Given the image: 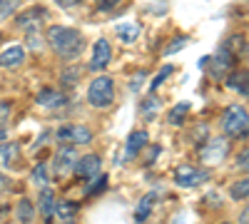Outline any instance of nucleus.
<instances>
[{
	"label": "nucleus",
	"mask_w": 249,
	"mask_h": 224,
	"mask_svg": "<svg viewBox=\"0 0 249 224\" xmlns=\"http://www.w3.org/2000/svg\"><path fill=\"white\" fill-rule=\"evenodd\" d=\"M45 43L50 45V50L62 57V60H77L85 50V35L75 28H65V25H53L45 35Z\"/></svg>",
	"instance_id": "f257e3e1"
},
{
	"label": "nucleus",
	"mask_w": 249,
	"mask_h": 224,
	"mask_svg": "<svg viewBox=\"0 0 249 224\" xmlns=\"http://www.w3.org/2000/svg\"><path fill=\"white\" fill-rule=\"evenodd\" d=\"M88 103L95 110H107L115 105V80L110 75H97L88 85Z\"/></svg>",
	"instance_id": "f03ea898"
},
{
	"label": "nucleus",
	"mask_w": 249,
	"mask_h": 224,
	"mask_svg": "<svg viewBox=\"0 0 249 224\" xmlns=\"http://www.w3.org/2000/svg\"><path fill=\"white\" fill-rule=\"evenodd\" d=\"M222 130L232 139L247 137L249 135V112L242 105H230L227 112H224V117H222Z\"/></svg>",
	"instance_id": "7ed1b4c3"
},
{
	"label": "nucleus",
	"mask_w": 249,
	"mask_h": 224,
	"mask_svg": "<svg viewBox=\"0 0 249 224\" xmlns=\"http://www.w3.org/2000/svg\"><path fill=\"white\" fill-rule=\"evenodd\" d=\"M57 145H90L92 142V130L85 125H62L55 132Z\"/></svg>",
	"instance_id": "20e7f679"
},
{
	"label": "nucleus",
	"mask_w": 249,
	"mask_h": 224,
	"mask_svg": "<svg viewBox=\"0 0 249 224\" xmlns=\"http://www.w3.org/2000/svg\"><path fill=\"white\" fill-rule=\"evenodd\" d=\"M227 155H230V142H227L224 137H214L210 142H204V147L199 150V159L204 167H214V165H222V162L227 159Z\"/></svg>",
	"instance_id": "39448f33"
},
{
	"label": "nucleus",
	"mask_w": 249,
	"mask_h": 224,
	"mask_svg": "<svg viewBox=\"0 0 249 224\" xmlns=\"http://www.w3.org/2000/svg\"><path fill=\"white\" fill-rule=\"evenodd\" d=\"M77 157H80V155H77L75 145H60V150H57L55 157H53V172H55L57 177H65V174L75 172Z\"/></svg>",
	"instance_id": "423d86ee"
},
{
	"label": "nucleus",
	"mask_w": 249,
	"mask_h": 224,
	"mask_svg": "<svg viewBox=\"0 0 249 224\" xmlns=\"http://www.w3.org/2000/svg\"><path fill=\"white\" fill-rule=\"evenodd\" d=\"M207 179H210V172L199 170V167H192V165H179L175 170V185L177 187H184V190L199 187L202 182H207Z\"/></svg>",
	"instance_id": "0eeeda50"
},
{
	"label": "nucleus",
	"mask_w": 249,
	"mask_h": 224,
	"mask_svg": "<svg viewBox=\"0 0 249 224\" xmlns=\"http://www.w3.org/2000/svg\"><path fill=\"white\" fill-rule=\"evenodd\" d=\"M110 60H112V48H110V43H107L105 37H100L97 43H95V48H92V60H90L88 70L102 72V70L110 65Z\"/></svg>",
	"instance_id": "6e6552de"
},
{
	"label": "nucleus",
	"mask_w": 249,
	"mask_h": 224,
	"mask_svg": "<svg viewBox=\"0 0 249 224\" xmlns=\"http://www.w3.org/2000/svg\"><path fill=\"white\" fill-rule=\"evenodd\" d=\"M212 63V77H224L230 70H234V52L230 50V45H224L217 50L214 57H210Z\"/></svg>",
	"instance_id": "1a4fd4ad"
},
{
	"label": "nucleus",
	"mask_w": 249,
	"mask_h": 224,
	"mask_svg": "<svg viewBox=\"0 0 249 224\" xmlns=\"http://www.w3.org/2000/svg\"><path fill=\"white\" fill-rule=\"evenodd\" d=\"M48 17V13L43 10V8H30V10H25V13H20L18 17H15V25L23 30V33H28V30H40L43 28V20Z\"/></svg>",
	"instance_id": "9d476101"
},
{
	"label": "nucleus",
	"mask_w": 249,
	"mask_h": 224,
	"mask_svg": "<svg viewBox=\"0 0 249 224\" xmlns=\"http://www.w3.org/2000/svg\"><path fill=\"white\" fill-rule=\"evenodd\" d=\"M35 103H37L40 107L57 110V107H65V103H68V95L62 92V90H55V87H43V90L37 92Z\"/></svg>",
	"instance_id": "9b49d317"
},
{
	"label": "nucleus",
	"mask_w": 249,
	"mask_h": 224,
	"mask_svg": "<svg viewBox=\"0 0 249 224\" xmlns=\"http://www.w3.org/2000/svg\"><path fill=\"white\" fill-rule=\"evenodd\" d=\"M20 162H23V147H20V142H3L0 145V167L13 170Z\"/></svg>",
	"instance_id": "f8f14e48"
},
{
	"label": "nucleus",
	"mask_w": 249,
	"mask_h": 224,
	"mask_svg": "<svg viewBox=\"0 0 249 224\" xmlns=\"http://www.w3.org/2000/svg\"><path fill=\"white\" fill-rule=\"evenodd\" d=\"M147 142H150V132H147V130H135V132H130L127 142H124V159L140 157V152L147 147Z\"/></svg>",
	"instance_id": "ddd939ff"
},
{
	"label": "nucleus",
	"mask_w": 249,
	"mask_h": 224,
	"mask_svg": "<svg viewBox=\"0 0 249 224\" xmlns=\"http://www.w3.org/2000/svg\"><path fill=\"white\" fill-rule=\"evenodd\" d=\"M100 167H102V159H100V155H82V157H77V165H75V174L77 177H82V179H90V177H95V174H100Z\"/></svg>",
	"instance_id": "4468645a"
},
{
	"label": "nucleus",
	"mask_w": 249,
	"mask_h": 224,
	"mask_svg": "<svg viewBox=\"0 0 249 224\" xmlns=\"http://www.w3.org/2000/svg\"><path fill=\"white\" fill-rule=\"evenodd\" d=\"M25 55H28L25 45H10L8 50L0 52V68L3 70H18L25 63Z\"/></svg>",
	"instance_id": "2eb2a0df"
},
{
	"label": "nucleus",
	"mask_w": 249,
	"mask_h": 224,
	"mask_svg": "<svg viewBox=\"0 0 249 224\" xmlns=\"http://www.w3.org/2000/svg\"><path fill=\"white\" fill-rule=\"evenodd\" d=\"M55 192L45 185V187H40V194H37V212L43 219H53V212H55Z\"/></svg>",
	"instance_id": "dca6fc26"
},
{
	"label": "nucleus",
	"mask_w": 249,
	"mask_h": 224,
	"mask_svg": "<svg viewBox=\"0 0 249 224\" xmlns=\"http://www.w3.org/2000/svg\"><path fill=\"white\" fill-rule=\"evenodd\" d=\"M115 35L120 37L122 45H132L135 40L142 35V25H140V23H132V20H127V23L115 25Z\"/></svg>",
	"instance_id": "f3484780"
},
{
	"label": "nucleus",
	"mask_w": 249,
	"mask_h": 224,
	"mask_svg": "<svg viewBox=\"0 0 249 224\" xmlns=\"http://www.w3.org/2000/svg\"><path fill=\"white\" fill-rule=\"evenodd\" d=\"M77 212H80V205H75V202H70V199H60V202H55L53 217L57 222H72L77 217Z\"/></svg>",
	"instance_id": "a211bd4d"
},
{
	"label": "nucleus",
	"mask_w": 249,
	"mask_h": 224,
	"mask_svg": "<svg viewBox=\"0 0 249 224\" xmlns=\"http://www.w3.org/2000/svg\"><path fill=\"white\" fill-rule=\"evenodd\" d=\"M227 85L237 90L239 95L249 97V70H232L230 77H227Z\"/></svg>",
	"instance_id": "6ab92c4d"
},
{
	"label": "nucleus",
	"mask_w": 249,
	"mask_h": 224,
	"mask_svg": "<svg viewBox=\"0 0 249 224\" xmlns=\"http://www.w3.org/2000/svg\"><path fill=\"white\" fill-rule=\"evenodd\" d=\"M155 199H157V192H150V194H144V197L140 199V205H137V209H135V219H137V222H144V219L150 217Z\"/></svg>",
	"instance_id": "aec40b11"
},
{
	"label": "nucleus",
	"mask_w": 249,
	"mask_h": 224,
	"mask_svg": "<svg viewBox=\"0 0 249 224\" xmlns=\"http://www.w3.org/2000/svg\"><path fill=\"white\" fill-rule=\"evenodd\" d=\"M15 217H18V222H33L35 219V207L28 197H20V202L15 205Z\"/></svg>",
	"instance_id": "412c9836"
},
{
	"label": "nucleus",
	"mask_w": 249,
	"mask_h": 224,
	"mask_svg": "<svg viewBox=\"0 0 249 224\" xmlns=\"http://www.w3.org/2000/svg\"><path fill=\"white\" fill-rule=\"evenodd\" d=\"M30 182L40 190V187H45L48 182H50V172H48V165L45 162H37V165L30 170Z\"/></svg>",
	"instance_id": "4be33fe9"
},
{
	"label": "nucleus",
	"mask_w": 249,
	"mask_h": 224,
	"mask_svg": "<svg viewBox=\"0 0 249 224\" xmlns=\"http://www.w3.org/2000/svg\"><path fill=\"white\" fill-rule=\"evenodd\" d=\"M107 190V174H95L90 177V185H85V197H97L100 192Z\"/></svg>",
	"instance_id": "5701e85b"
},
{
	"label": "nucleus",
	"mask_w": 249,
	"mask_h": 224,
	"mask_svg": "<svg viewBox=\"0 0 249 224\" xmlns=\"http://www.w3.org/2000/svg\"><path fill=\"white\" fill-rule=\"evenodd\" d=\"M80 75H82V68H65L60 72V87H65V90L75 87L80 83Z\"/></svg>",
	"instance_id": "b1692460"
},
{
	"label": "nucleus",
	"mask_w": 249,
	"mask_h": 224,
	"mask_svg": "<svg viewBox=\"0 0 249 224\" xmlns=\"http://www.w3.org/2000/svg\"><path fill=\"white\" fill-rule=\"evenodd\" d=\"M43 45H45V37L40 35V30H28L25 33V50L40 52V50H43Z\"/></svg>",
	"instance_id": "393cba45"
},
{
	"label": "nucleus",
	"mask_w": 249,
	"mask_h": 224,
	"mask_svg": "<svg viewBox=\"0 0 249 224\" xmlns=\"http://www.w3.org/2000/svg\"><path fill=\"white\" fill-rule=\"evenodd\" d=\"M187 112H190V103H179V105H175L167 112V122H170V125H182V120H184Z\"/></svg>",
	"instance_id": "a878e982"
},
{
	"label": "nucleus",
	"mask_w": 249,
	"mask_h": 224,
	"mask_svg": "<svg viewBox=\"0 0 249 224\" xmlns=\"http://www.w3.org/2000/svg\"><path fill=\"white\" fill-rule=\"evenodd\" d=\"M230 194H232V199H247V197H249V177L234 182L232 190H230Z\"/></svg>",
	"instance_id": "bb28decb"
},
{
	"label": "nucleus",
	"mask_w": 249,
	"mask_h": 224,
	"mask_svg": "<svg viewBox=\"0 0 249 224\" xmlns=\"http://www.w3.org/2000/svg\"><path fill=\"white\" fill-rule=\"evenodd\" d=\"M20 8V0H0V20H8Z\"/></svg>",
	"instance_id": "cd10ccee"
},
{
	"label": "nucleus",
	"mask_w": 249,
	"mask_h": 224,
	"mask_svg": "<svg viewBox=\"0 0 249 224\" xmlns=\"http://www.w3.org/2000/svg\"><path fill=\"white\" fill-rule=\"evenodd\" d=\"M172 70H175L172 65H164V68H162V70H160V72H157V75L152 77V83H150V90L155 92V90H157V87H160V85L164 83V80H167V77L172 75Z\"/></svg>",
	"instance_id": "c85d7f7f"
},
{
	"label": "nucleus",
	"mask_w": 249,
	"mask_h": 224,
	"mask_svg": "<svg viewBox=\"0 0 249 224\" xmlns=\"http://www.w3.org/2000/svg\"><path fill=\"white\" fill-rule=\"evenodd\" d=\"M184 45H187V37H184V35H182V37H175V40H172V45H170V48H164V52H167V55H175V52L182 50Z\"/></svg>",
	"instance_id": "c756f323"
},
{
	"label": "nucleus",
	"mask_w": 249,
	"mask_h": 224,
	"mask_svg": "<svg viewBox=\"0 0 249 224\" xmlns=\"http://www.w3.org/2000/svg\"><path fill=\"white\" fill-rule=\"evenodd\" d=\"M155 110H160V103L155 97H150V100H144V105H142V112L147 115V117H152L155 115Z\"/></svg>",
	"instance_id": "7c9ffc66"
},
{
	"label": "nucleus",
	"mask_w": 249,
	"mask_h": 224,
	"mask_svg": "<svg viewBox=\"0 0 249 224\" xmlns=\"http://www.w3.org/2000/svg\"><path fill=\"white\" fill-rule=\"evenodd\" d=\"M120 3H122V0H97V8H100L102 13H110V10H115Z\"/></svg>",
	"instance_id": "2f4dec72"
},
{
	"label": "nucleus",
	"mask_w": 249,
	"mask_h": 224,
	"mask_svg": "<svg viewBox=\"0 0 249 224\" xmlns=\"http://www.w3.org/2000/svg\"><path fill=\"white\" fill-rule=\"evenodd\" d=\"M237 170H242V172H249V147L237 157Z\"/></svg>",
	"instance_id": "473e14b6"
},
{
	"label": "nucleus",
	"mask_w": 249,
	"mask_h": 224,
	"mask_svg": "<svg viewBox=\"0 0 249 224\" xmlns=\"http://www.w3.org/2000/svg\"><path fill=\"white\" fill-rule=\"evenodd\" d=\"M10 110H13V105H10V103H0V125H3V122H8Z\"/></svg>",
	"instance_id": "72a5a7b5"
},
{
	"label": "nucleus",
	"mask_w": 249,
	"mask_h": 224,
	"mask_svg": "<svg viewBox=\"0 0 249 224\" xmlns=\"http://www.w3.org/2000/svg\"><path fill=\"white\" fill-rule=\"evenodd\" d=\"M55 3H57L60 8H75V5L82 3V0H55Z\"/></svg>",
	"instance_id": "f704fd0d"
},
{
	"label": "nucleus",
	"mask_w": 249,
	"mask_h": 224,
	"mask_svg": "<svg viewBox=\"0 0 249 224\" xmlns=\"http://www.w3.org/2000/svg\"><path fill=\"white\" fill-rule=\"evenodd\" d=\"M142 80H144V72H140V75H135V77H132V85H130V90H137V87L142 85Z\"/></svg>",
	"instance_id": "c9c22d12"
},
{
	"label": "nucleus",
	"mask_w": 249,
	"mask_h": 224,
	"mask_svg": "<svg viewBox=\"0 0 249 224\" xmlns=\"http://www.w3.org/2000/svg\"><path fill=\"white\" fill-rule=\"evenodd\" d=\"M160 152H162L160 147H152V150H150V155H147V162H144V165H152V162H155V157H157Z\"/></svg>",
	"instance_id": "e433bc0d"
},
{
	"label": "nucleus",
	"mask_w": 249,
	"mask_h": 224,
	"mask_svg": "<svg viewBox=\"0 0 249 224\" xmlns=\"http://www.w3.org/2000/svg\"><path fill=\"white\" fill-rule=\"evenodd\" d=\"M5 137H8V132H5V125H0V145L5 142Z\"/></svg>",
	"instance_id": "4c0bfd02"
},
{
	"label": "nucleus",
	"mask_w": 249,
	"mask_h": 224,
	"mask_svg": "<svg viewBox=\"0 0 249 224\" xmlns=\"http://www.w3.org/2000/svg\"><path fill=\"white\" fill-rule=\"evenodd\" d=\"M0 190H8V177L0 174Z\"/></svg>",
	"instance_id": "58836bf2"
},
{
	"label": "nucleus",
	"mask_w": 249,
	"mask_h": 224,
	"mask_svg": "<svg viewBox=\"0 0 249 224\" xmlns=\"http://www.w3.org/2000/svg\"><path fill=\"white\" fill-rule=\"evenodd\" d=\"M242 222H249V207H247V212L242 214Z\"/></svg>",
	"instance_id": "ea45409f"
}]
</instances>
